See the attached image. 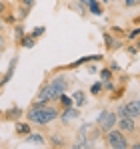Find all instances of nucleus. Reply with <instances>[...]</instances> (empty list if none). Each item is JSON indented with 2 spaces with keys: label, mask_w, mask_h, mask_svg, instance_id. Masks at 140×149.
<instances>
[{
  "label": "nucleus",
  "mask_w": 140,
  "mask_h": 149,
  "mask_svg": "<svg viewBox=\"0 0 140 149\" xmlns=\"http://www.w3.org/2000/svg\"><path fill=\"white\" fill-rule=\"evenodd\" d=\"M120 131L124 133H136V119L134 117H118V125H116Z\"/></svg>",
  "instance_id": "nucleus-3"
},
{
  "label": "nucleus",
  "mask_w": 140,
  "mask_h": 149,
  "mask_svg": "<svg viewBox=\"0 0 140 149\" xmlns=\"http://www.w3.org/2000/svg\"><path fill=\"white\" fill-rule=\"evenodd\" d=\"M104 89H106V91H114V83H112V79H110V81H104Z\"/></svg>",
  "instance_id": "nucleus-26"
},
{
  "label": "nucleus",
  "mask_w": 140,
  "mask_h": 149,
  "mask_svg": "<svg viewBox=\"0 0 140 149\" xmlns=\"http://www.w3.org/2000/svg\"><path fill=\"white\" fill-rule=\"evenodd\" d=\"M106 145L110 149H128L130 147V143H128V139H126V133L120 131L118 127H114L112 131L106 133Z\"/></svg>",
  "instance_id": "nucleus-2"
},
{
  "label": "nucleus",
  "mask_w": 140,
  "mask_h": 149,
  "mask_svg": "<svg viewBox=\"0 0 140 149\" xmlns=\"http://www.w3.org/2000/svg\"><path fill=\"white\" fill-rule=\"evenodd\" d=\"M4 45H6V42H4V36H0V52L4 50Z\"/></svg>",
  "instance_id": "nucleus-30"
},
{
  "label": "nucleus",
  "mask_w": 140,
  "mask_h": 149,
  "mask_svg": "<svg viewBox=\"0 0 140 149\" xmlns=\"http://www.w3.org/2000/svg\"><path fill=\"white\" fill-rule=\"evenodd\" d=\"M72 99H74V105H76V107H82V105L86 103V93H84V91H74V93H72Z\"/></svg>",
  "instance_id": "nucleus-14"
},
{
  "label": "nucleus",
  "mask_w": 140,
  "mask_h": 149,
  "mask_svg": "<svg viewBox=\"0 0 140 149\" xmlns=\"http://www.w3.org/2000/svg\"><path fill=\"white\" fill-rule=\"evenodd\" d=\"M138 49H140V42H138Z\"/></svg>",
  "instance_id": "nucleus-37"
},
{
  "label": "nucleus",
  "mask_w": 140,
  "mask_h": 149,
  "mask_svg": "<svg viewBox=\"0 0 140 149\" xmlns=\"http://www.w3.org/2000/svg\"><path fill=\"white\" fill-rule=\"evenodd\" d=\"M116 125H118V113L110 111V113L106 115V119L100 123V131H102V133H108V131H112Z\"/></svg>",
  "instance_id": "nucleus-4"
},
{
  "label": "nucleus",
  "mask_w": 140,
  "mask_h": 149,
  "mask_svg": "<svg viewBox=\"0 0 140 149\" xmlns=\"http://www.w3.org/2000/svg\"><path fill=\"white\" fill-rule=\"evenodd\" d=\"M16 65H18V56H12V58H10V65H8V69H6L4 79L0 81V89H2L4 85H8V83H10V79L14 77V71H16Z\"/></svg>",
  "instance_id": "nucleus-7"
},
{
  "label": "nucleus",
  "mask_w": 140,
  "mask_h": 149,
  "mask_svg": "<svg viewBox=\"0 0 140 149\" xmlns=\"http://www.w3.org/2000/svg\"><path fill=\"white\" fill-rule=\"evenodd\" d=\"M136 50H138V49H134V47H128V54H136Z\"/></svg>",
  "instance_id": "nucleus-31"
},
{
  "label": "nucleus",
  "mask_w": 140,
  "mask_h": 149,
  "mask_svg": "<svg viewBox=\"0 0 140 149\" xmlns=\"http://www.w3.org/2000/svg\"><path fill=\"white\" fill-rule=\"evenodd\" d=\"M102 58H104L102 54H88V56H80L78 61L70 63L66 69H76V67H82V65H86V63H92V61H102Z\"/></svg>",
  "instance_id": "nucleus-8"
},
{
  "label": "nucleus",
  "mask_w": 140,
  "mask_h": 149,
  "mask_svg": "<svg viewBox=\"0 0 140 149\" xmlns=\"http://www.w3.org/2000/svg\"><path fill=\"white\" fill-rule=\"evenodd\" d=\"M24 34H26V32H24V26H22V22H18V24L14 26V36H16V40H20V38H22Z\"/></svg>",
  "instance_id": "nucleus-20"
},
{
  "label": "nucleus",
  "mask_w": 140,
  "mask_h": 149,
  "mask_svg": "<svg viewBox=\"0 0 140 149\" xmlns=\"http://www.w3.org/2000/svg\"><path fill=\"white\" fill-rule=\"evenodd\" d=\"M2 14H4V4L0 2V16H2Z\"/></svg>",
  "instance_id": "nucleus-33"
},
{
  "label": "nucleus",
  "mask_w": 140,
  "mask_h": 149,
  "mask_svg": "<svg viewBox=\"0 0 140 149\" xmlns=\"http://www.w3.org/2000/svg\"><path fill=\"white\" fill-rule=\"evenodd\" d=\"M36 45V36L30 32V34H24L22 38H20V47H24V49H32Z\"/></svg>",
  "instance_id": "nucleus-11"
},
{
  "label": "nucleus",
  "mask_w": 140,
  "mask_h": 149,
  "mask_svg": "<svg viewBox=\"0 0 140 149\" xmlns=\"http://www.w3.org/2000/svg\"><path fill=\"white\" fill-rule=\"evenodd\" d=\"M88 10H90V14H94V16H100V14L104 12V10H102V2H100V0H90Z\"/></svg>",
  "instance_id": "nucleus-13"
},
{
  "label": "nucleus",
  "mask_w": 140,
  "mask_h": 149,
  "mask_svg": "<svg viewBox=\"0 0 140 149\" xmlns=\"http://www.w3.org/2000/svg\"><path fill=\"white\" fill-rule=\"evenodd\" d=\"M50 85L54 87V91L56 93H66V89H68V79L66 77H62V74H58V77H54L52 81H50Z\"/></svg>",
  "instance_id": "nucleus-6"
},
{
  "label": "nucleus",
  "mask_w": 140,
  "mask_h": 149,
  "mask_svg": "<svg viewBox=\"0 0 140 149\" xmlns=\"http://www.w3.org/2000/svg\"><path fill=\"white\" fill-rule=\"evenodd\" d=\"M44 32H46V26H36V28L32 30V34H34L36 38H38V36H42Z\"/></svg>",
  "instance_id": "nucleus-23"
},
{
  "label": "nucleus",
  "mask_w": 140,
  "mask_h": 149,
  "mask_svg": "<svg viewBox=\"0 0 140 149\" xmlns=\"http://www.w3.org/2000/svg\"><path fill=\"white\" fill-rule=\"evenodd\" d=\"M124 4L130 8V6H134V4H138V0H124Z\"/></svg>",
  "instance_id": "nucleus-29"
},
{
  "label": "nucleus",
  "mask_w": 140,
  "mask_h": 149,
  "mask_svg": "<svg viewBox=\"0 0 140 149\" xmlns=\"http://www.w3.org/2000/svg\"><path fill=\"white\" fill-rule=\"evenodd\" d=\"M136 24H140V16H138V18H136Z\"/></svg>",
  "instance_id": "nucleus-35"
},
{
  "label": "nucleus",
  "mask_w": 140,
  "mask_h": 149,
  "mask_svg": "<svg viewBox=\"0 0 140 149\" xmlns=\"http://www.w3.org/2000/svg\"><path fill=\"white\" fill-rule=\"evenodd\" d=\"M4 117H6L8 121H18V119L22 117V109H20V107H10V109L4 113Z\"/></svg>",
  "instance_id": "nucleus-9"
},
{
  "label": "nucleus",
  "mask_w": 140,
  "mask_h": 149,
  "mask_svg": "<svg viewBox=\"0 0 140 149\" xmlns=\"http://www.w3.org/2000/svg\"><path fill=\"white\" fill-rule=\"evenodd\" d=\"M4 20H6V22H16V16H14V14H6Z\"/></svg>",
  "instance_id": "nucleus-28"
},
{
  "label": "nucleus",
  "mask_w": 140,
  "mask_h": 149,
  "mask_svg": "<svg viewBox=\"0 0 140 149\" xmlns=\"http://www.w3.org/2000/svg\"><path fill=\"white\" fill-rule=\"evenodd\" d=\"M18 2H22V6H28V8L34 6V0H18Z\"/></svg>",
  "instance_id": "nucleus-27"
},
{
  "label": "nucleus",
  "mask_w": 140,
  "mask_h": 149,
  "mask_svg": "<svg viewBox=\"0 0 140 149\" xmlns=\"http://www.w3.org/2000/svg\"><path fill=\"white\" fill-rule=\"evenodd\" d=\"M58 117H60L58 107H54V105H40V103H36V105L26 113V119H28L30 123H34V125H48L50 121H54V119H58Z\"/></svg>",
  "instance_id": "nucleus-1"
},
{
  "label": "nucleus",
  "mask_w": 140,
  "mask_h": 149,
  "mask_svg": "<svg viewBox=\"0 0 140 149\" xmlns=\"http://www.w3.org/2000/svg\"><path fill=\"white\" fill-rule=\"evenodd\" d=\"M80 117V111H78V107L74 105V107H70V109H64L62 113H60V121L64 125H68L70 121H74V119H78Z\"/></svg>",
  "instance_id": "nucleus-5"
},
{
  "label": "nucleus",
  "mask_w": 140,
  "mask_h": 149,
  "mask_svg": "<svg viewBox=\"0 0 140 149\" xmlns=\"http://www.w3.org/2000/svg\"><path fill=\"white\" fill-rule=\"evenodd\" d=\"M110 79H114L112 69H102V71H100V81H110Z\"/></svg>",
  "instance_id": "nucleus-19"
},
{
  "label": "nucleus",
  "mask_w": 140,
  "mask_h": 149,
  "mask_svg": "<svg viewBox=\"0 0 140 149\" xmlns=\"http://www.w3.org/2000/svg\"><path fill=\"white\" fill-rule=\"evenodd\" d=\"M58 101H60V105H62L64 109H70V107H74V99H72V97H68L66 93H62V95L58 97Z\"/></svg>",
  "instance_id": "nucleus-16"
},
{
  "label": "nucleus",
  "mask_w": 140,
  "mask_h": 149,
  "mask_svg": "<svg viewBox=\"0 0 140 149\" xmlns=\"http://www.w3.org/2000/svg\"><path fill=\"white\" fill-rule=\"evenodd\" d=\"M78 4H80V10H82V14H84V10H88V4H90V0H78Z\"/></svg>",
  "instance_id": "nucleus-25"
},
{
  "label": "nucleus",
  "mask_w": 140,
  "mask_h": 149,
  "mask_svg": "<svg viewBox=\"0 0 140 149\" xmlns=\"http://www.w3.org/2000/svg\"><path fill=\"white\" fill-rule=\"evenodd\" d=\"M32 133V125L30 123H24V121H16V135H28Z\"/></svg>",
  "instance_id": "nucleus-10"
},
{
  "label": "nucleus",
  "mask_w": 140,
  "mask_h": 149,
  "mask_svg": "<svg viewBox=\"0 0 140 149\" xmlns=\"http://www.w3.org/2000/svg\"><path fill=\"white\" fill-rule=\"evenodd\" d=\"M104 91V81H96V83H92V87H90V93L92 95H100Z\"/></svg>",
  "instance_id": "nucleus-18"
},
{
  "label": "nucleus",
  "mask_w": 140,
  "mask_h": 149,
  "mask_svg": "<svg viewBox=\"0 0 140 149\" xmlns=\"http://www.w3.org/2000/svg\"><path fill=\"white\" fill-rule=\"evenodd\" d=\"M138 36H140V28H134V30L128 32V38H130V40H134V38H138Z\"/></svg>",
  "instance_id": "nucleus-24"
},
{
  "label": "nucleus",
  "mask_w": 140,
  "mask_h": 149,
  "mask_svg": "<svg viewBox=\"0 0 140 149\" xmlns=\"http://www.w3.org/2000/svg\"><path fill=\"white\" fill-rule=\"evenodd\" d=\"M102 38H104V45H106V49H116L118 45H120L118 40H114V38H112V34H108V32H104V34H102Z\"/></svg>",
  "instance_id": "nucleus-15"
},
{
  "label": "nucleus",
  "mask_w": 140,
  "mask_h": 149,
  "mask_svg": "<svg viewBox=\"0 0 140 149\" xmlns=\"http://www.w3.org/2000/svg\"><path fill=\"white\" fill-rule=\"evenodd\" d=\"M28 12H30V8H28V6H20V8H18V20H20V22L28 16Z\"/></svg>",
  "instance_id": "nucleus-21"
},
{
  "label": "nucleus",
  "mask_w": 140,
  "mask_h": 149,
  "mask_svg": "<svg viewBox=\"0 0 140 149\" xmlns=\"http://www.w3.org/2000/svg\"><path fill=\"white\" fill-rule=\"evenodd\" d=\"M2 30H4V20L0 18V32H2Z\"/></svg>",
  "instance_id": "nucleus-34"
},
{
  "label": "nucleus",
  "mask_w": 140,
  "mask_h": 149,
  "mask_svg": "<svg viewBox=\"0 0 140 149\" xmlns=\"http://www.w3.org/2000/svg\"><path fill=\"white\" fill-rule=\"evenodd\" d=\"M108 113H110L108 109H102V111L98 113V117H96V123L100 125V123H102V121H104V119H106V115H108Z\"/></svg>",
  "instance_id": "nucleus-22"
},
{
  "label": "nucleus",
  "mask_w": 140,
  "mask_h": 149,
  "mask_svg": "<svg viewBox=\"0 0 140 149\" xmlns=\"http://www.w3.org/2000/svg\"><path fill=\"white\" fill-rule=\"evenodd\" d=\"M26 143H32V145H44V137L40 133H28L26 135Z\"/></svg>",
  "instance_id": "nucleus-12"
},
{
  "label": "nucleus",
  "mask_w": 140,
  "mask_h": 149,
  "mask_svg": "<svg viewBox=\"0 0 140 149\" xmlns=\"http://www.w3.org/2000/svg\"><path fill=\"white\" fill-rule=\"evenodd\" d=\"M130 147H132V149H140V143H132Z\"/></svg>",
  "instance_id": "nucleus-32"
},
{
  "label": "nucleus",
  "mask_w": 140,
  "mask_h": 149,
  "mask_svg": "<svg viewBox=\"0 0 140 149\" xmlns=\"http://www.w3.org/2000/svg\"><path fill=\"white\" fill-rule=\"evenodd\" d=\"M50 145L52 147H66V141L60 135H50Z\"/></svg>",
  "instance_id": "nucleus-17"
},
{
  "label": "nucleus",
  "mask_w": 140,
  "mask_h": 149,
  "mask_svg": "<svg viewBox=\"0 0 140 149\" xmlns=\"http://www.w3.org/2000/svg\"><path fill=\"white\" fill-rule=\"evenodd\" d=\"M100 2H108V0H100Z\"/></svg>",
  "instance_id": "nucleus-36"
}]
</instances>
